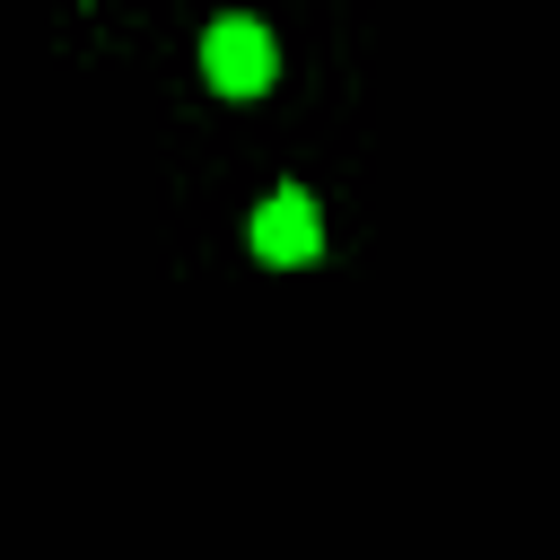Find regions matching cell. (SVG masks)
I'll return each instance as SVG.
<instances>
[{
  "mask_svg": "<svg viewBox=\"0 0 560 560\" xmlns=\"http://www.w3.org/2000/svg\"><path fill=\"white\" fill-rule=\"evenodd\" d=\"M201 70H210V88L254 96V88L271 79V35H262V18H219V26L201 35Z\"/></svg>",
  "mask_w": 560,
  "mask_h": 560,
  "instance_id": "6da1fadb",
  "label": "cell"
},
{
  "mask_svg": "<svg viewBox=\"0 0 560 560\" xmlns=\"http://www.w3.org/2000/svg\"><path fill=\"white\" fill-rule=\"evenodd\" d=\"M315 245H324L315 201H306L298 184H280V192L254 210V254H262V262H315Z\"/></svg>",
  "mask_w": 560,
  "mask_h": 560,
  "instance_id": "7a4b0ae2",
  "label": "cell"
}]
</instances>
